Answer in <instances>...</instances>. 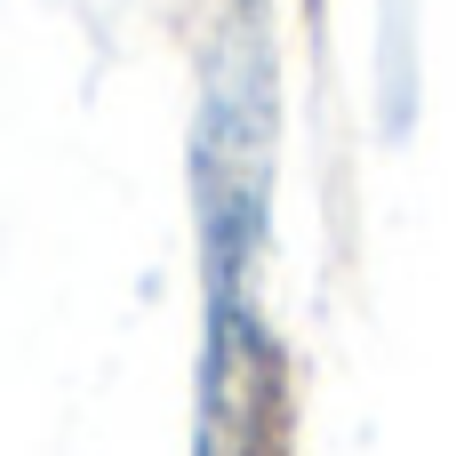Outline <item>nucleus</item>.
<instances>
[{
	"label": "nucleus",
	"instance_id": "f257e3e1",
	"mask_svg": "<svg viewBox=\"0 0 456 456\" xmlns=\"http://www.w3.org/2000/svg\"><path fill=\"white\" fill-rule=\"evenodd\" d=\"M273 176H281V40L265 0H224L192 48V136H184L200 305L256 297Z\"/></svg>",
	"mask_w": 456,
	"mask_h": 456
},
{
	"label": "nucleus",
	"instance_id": "f03ea898",
	"mask_svg": "<svg viewBox=\"0 0 456 456\" xmlns=\"http://www.w3.org/2000/svg\"><path fill=\"white\" fill-rule=\"evenodd\" d=\"M192 456H289V361L265 305H208L192 377Z\"/></svg>",
	"mask_w": 456,
	"mask_h": 456
}]
</instances>
